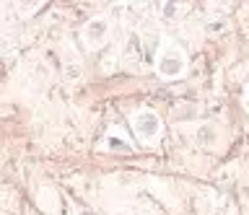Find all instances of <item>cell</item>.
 Masks as SVG:
<instances>
[{
    "instance_id": "7a4b0ae2",
    "label": "cell",
    "mask_w": 249,
    "mask_h": 215,
    "mask_svg": "<svg viewBox=\"0 0 249 215\" xmlns=\"http://www.w3.org/2000/svg\"><path fill=\"white\" fill-rule=\"evenodd\" d=\"M132 132L138 135L140 143H153L161 132V117L153 109H138L132 114Z\"/></svg>"
},
{
    "instance_id": "52a82bcc",
    "label": "cell",
    "mask_w": 249,
    "mask_h": 215,
    "mask_svg": "<svg viewBox=\"0 0 249 215\" xmlns=\"http://www.w3.org/2000/svg\"><path fill=\"white\" fill-rule=\"evenodd\" d=\"M81 215H91V213H81Z\"/></svg>"
},
{
    "instance_id": "8992f818",
    "label": "cell",
    "mask_w": 249,
    "mask_h": 215,
    "mask_svg": "<svg viewBox=\"0 0 249 215\" xmlns=\"http://www.w3.org/2000/svg\"><path fill=\"white\" fill-rule=\"evenodd\" d=\"M241 104H244V109L249 112V86H247V91H244V99H241Z\"/></svg>"
},
{
    "instance_id": "6da1fadb",
    "label": "cell",
    "mask_w": 249,
    "mask_h": 215,
    "mask_svg": "<svg viewBox=\"0 0 249 215\" xmlns=\"http://www.w3.org/2000/svg\"><path fill=\"white\" fill-rule=\"evenodd\" d=\"M187 70V55L182 50L177 47V44H163V50L159 52V57H156V73L161 75V78H179V75H184Z\"/></svg>"
},
{
    "instance_id": "277c9868",
    "label": "cell",
    "mask_w": 249,
    "mask_h": 215,
    "mask_svg": "<svg viewBox=\"0 0 249 215\" xmlns=\"http://www.w3.org/2000/svg\"><path fill=\"white\" fill-rule=\"evenodd\" d=\"M197 140H200L202 145L213 143V140H215V130H213V127H208V125H202V127L197 130Z\"/></svg>"
},
{
    "instance_id": "5b68a950",
    "label": "cell",
    "mask_w": 249,
    "mask_h": 215,
    "mask_svg": "<svg viewBox=\"0 0 249 215\" xmlns=\"http://www.w3.org/2000/svg\"><path fill=\"white\" fill-rule=\"evenodd\" d=\"M179 11H182V5H174V3H169V5H161V13H163V18H177V16H179Z\"/></svg>"
},
{
    "instance_id": "3957f363",
    "label": "cell",
    "mask_w": 249,
    "mask_h": 215,
    "mask_svg": "<svg viewBox=\"0 0 249 215\" xmlns=\"http://www.w3.org/2000/svg\"><path fill=\"white\" fill-rule=\"evenodd\" d=\"M107 34H109L107 18H91L89 24H86V29H83V42L89 44L91 50H96L99 44L107 39Z\"/></svg>"
}]
</instances>
